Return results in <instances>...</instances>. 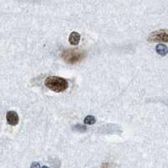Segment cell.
<instances>
[{
	"mask_svg": "<svg viewBox=\"0 0 168 168\" xmlns=\"http://www.w3.org/2000/svg\"><path fill=\"white\" fill-rule=\"evenodd\" d=\"M45 85L54 92H63L68 89V82L58 76H50L45 80Z\"/></svg>",
	"mask_w": 168,
	"mask_h": 168,
	"instance_id": "cell-1",
	"label": "cell"
},
{
	"mask_svg": "<svg viewBox=\"0 0 168 168\" xmlns=\"http://www.w3.org/2000/svg\"><path fill=\"white\" fill-rule=\"evenodd\" d=\"M85 57V53L79 49H66L62 53V58L67 63H79Z\"/></svg>",
	"mask_w": 168,
	"mask_h": 168,
	"instance_id": "cell-2",
	"label": "cell"
},
{
	"mask_svg": "<svg viewBox=\"0 0 168 168\" xmlns=\"http://www.w3.org/2000/svg\"><path fill=\"white\" fill-rule=\"evenodd\" d=\"M150 42H168V30L161 29L151 32L148 37Z\"/></svg>",
	"mask_w": 168,
	"mask_h": 168,
	"instance_id": "cell-3",
	"label": "cell"
},
{
	"mask_svg": "<svg viewBox=\"0 0 168 168\" xmlns=\"http://www.w3.org/2000/svg\"><path fill=\"white\" fill-rule=\"evenodd\" d=\"M6 119H7V122L9 124H10L12 126H15L18 124L19 123V116L17 114L16 112H14V111H10L7 112V115H6Z\"/></svg>",
	"mask_w": 168,
	"mask_h": 168,
	"instance_id": "cell-4",
	"label": "cell"
},
{
	"mask_svg": "<svg viewBox=\"0 0 168 168\" xmlns=\"http://www.w3.org/2000/svg\"><path fill=\"white\" fill-rule=\"evenodd\" d=\"M68 40H69V42H70L71 45H73V46L78 45L79 41H80V35H79V33L76 32H73L70 34L69 37H68Z\"/></svg>",
	"mask_w": 168,
	"mask_h": 168,
	"instance_id": "cell-5",
	"label": "cell"
},
{
	"mask_svg": "<svg viewBox=\"0 0 168 168\" xmlns=\"http://www.w3.org/2000/svg\"><path fill=\"white\" fill-rule=\"evenodd\" d=\"M156 50L158 54H160L161 56H165V55H167L168 53V48L166 47L165 45H163V44H159V45H157Z\"/></svg>",
	"mask_w": 168,
	"mask_h": 168,
	"instance_id": "cell-6",
	"label": "cell"
},
{
	"mask_svg": "<svg viewBox=\"0 0 168 168\" xmlns=\"http://www.w3.org/2000/svg\"><path fill=\"white\" fill-rule=\"evenodd\" d=\"M84 122L85 124L92 125V124H94L95 123V117H93V116L89 115L84 118Z\"/></svg>",
	"mask_w": 168,
	"mask_h": 168,
	"instance_id": "cell-7",
	"label": "cell"
},
{
	"mask_svg": "<svg viewBox=\"0 0 168 168\" xmlns=\"http://www.w3.org/2000/svg\"><path fill=\"white\" fill-rule=\"evenodd\" d=\"M31 168H41V167H40V164L38 162H34L32 163Z\"/></svg>",
	"mask_w": 168,
	"mask_h": 168,
	"instance_id": "cell-8",
	"label": "cell"
},
{
	"mask_svg": "<svg viewBox=\"0 0 168 168\" xmlns=\"http://www.w3.org/2000/svg\"><path fill=\"white\" fill-rule=\"evenodd\" d=\"M41 168H48V167H46V166H43V167H41Z\"/></svg>",
	"mask_w": 168,
	"mask_h": 168,
	"instance_id": "cell-9",
	"label": "cell"
}]
</instances>
